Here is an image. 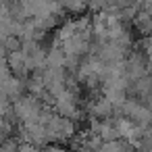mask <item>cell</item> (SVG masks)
<instances>
[{"instance_id":"cell-1","label":"cell","mask_w":152,"mask_h":152,"mask_svg":"<svg viewBox=\"0 0 152 152\" xmlns=\"http://www.w3.org/2000/svg\"><path fill=\"white\" fill-rule=\"evenodd\" d=\"M54 104H56V110L61 113V115H65V117H75L77 115V104H75V96L71 94V92H61L58 96H56V100H54Z\"/></svg>"},{"instance_id":"cell-2","label":"cell","mask_w":152,"mask_h":152,"mask_svg":"<svg viewBox=\"0 0 152 152\" xmlns=\"http://www.w3.org/2000/svg\"><path fill=\"white\" fill-rule=\"evenodd\" d=\"M9 63H11V67H13L15 75H17V73H23V71L27 69V58H25L23 50H19V52H17V50H15V52H11Z\"/></svg>"},{"instance_id":"cell-3","label":"cell","mask_w":152,"mask_h":152,"mask_svg":"<svg viewBox=\"0 0 152 152\" xmlns=\"http://www.w3.org/2000/svg\"><path fill=\"white\" fill-rule=\"evenodd\" d=\"M133 90H135V94H140V96H144V98H148L150 94H152V77H140V79H135L133 81Z\"/></svg>"},{"instance_id":"cell-4","label":"cell","mask_w":152,"mask_h":152,"mask_svg":"<svg viewBox=\"0 0 152 152\" xmlns=\"http://www.w3.org/2000/svg\"><path fill=\"white\" fill-rule=\"evenodd\" d=\"M135 25L142 29V31H150L152 29V17L148 13H140L137 19H135Z\"/></svg>"},{"instance_id":"cell-5","label":"cell","mask_w":152,"mask_h":152,"mask_svg":"<svg viewBox=\"0 0 152 152\" xmlns=\"http://www.w3.org/2000/svg\"><path fill=\"white\" fill-rule=\"evenodd\" d=\"M86 2H88V0H63V4H65L67 9H71V11H79V9H83Z\"/></svg>"},{"instance_id":"cell-6","label":"cell","mask_w":152,"mask_h":152,"mask_svg":"<svg viewBox=\"0 0 152 152\" xmlns=\"http://www.w3.org/2000/svg\"><path fill=\"white\" fill-rule=\"evenodd\" d=\"M146 108H150V110H152V94L146 98Z\"/></svg>"}]
</instances>
